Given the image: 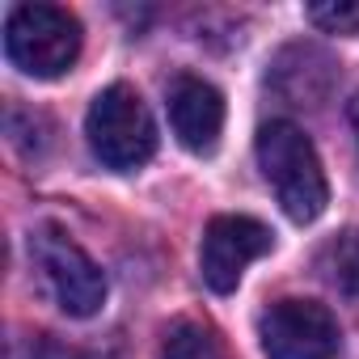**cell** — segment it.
<instances>
[{"instance_id":"3957f363","label":"cell","mask_w":359,"mask_h":359,"mask_svg":"<svg viewBox=\"0 0 359 359\" xmlns=\"http://www.w3.org/2000/svg\"><path fill=\"white\" fill-rule=\"evenodd\" d=\"M85 135L106 169H140L156 152V123L131 85H110L85 114Z\"/></svg>"},{"instance_id":"7c38bea8","label":"cell","mask_w":359,"mask_h":359,"mask_svg":"<svg viewBox=\"0 0 359 359\" xmlns=\"http://www.w3.org/2000/svg\"><path fill=\"white\" fill-rule=\"evenodd\" d=\"M351 127H355V140H359V93H355V102H351Z\"/></svg>"},{"instance_id":"ba28073f","label":"cell","mask_w":359,"mask_h":359,"mask_svg":"<svg viewBox=\"0 0 359 359\" xmlns=\"http://www.w3.org/2000/svg\"><path fill=\"white\" fill-rule=\"evenodd\" d=\"M334 81H338V64L321 47H309V43L287 47L271 68V89L292 106H321Z\"/></svg>"},{"instance_id":"5b68a950","label":"cell","mask_w":359,"mask_h":359,"mask_svg":"<svg viewBox=\"0 0 359 359\" xmlns=\"http://www.w3.org/2000/svg\"><path fill=\"white\" fill-rule=\"evenodd\" d=\"M258 338L266 359H338L342 346L334 313L317 300H296V296L275 300L262 313Z\"/></svg>"},{"instance_id":"52a82bcc","label":"cell","mask_w":359,"mask_h":359,"mask_svg":"<svg viewBox=\"0 0 359 359\" xmlns=\"http://www.w3.org/2000/svg\"><path fill=\"white\" fill-rule=\"evenodd\" d=\"M169 123L191 152H212L224 131V97L203 76H177L169 85Z\"/></svg>"},{"instance_id":"277c9868","label":"cell","mask_w":359,"mask_h":359,"mask_svg":"<svg viewBox=\"0 0 359 359\" xmlns=\"http://www.w3.org/2000/svg\"><path fill=\"white\" fill-rule=\"evenodd\" d=\"M30 258L55 296V304L68 317H93L106 300V275L102 266L60 229V224H39L30 233Z\"/></svg>"},{"instance_id":"9c48e42d","label":"cell","mask_w":359,"mask_h":359,"mask_svg":"<svg viewBox=\"0 0 359 359\" xmlns=\"http://www.w3.org/2000/svg\"><path fill=\"white\" fill-rule=\"evenodd\" d=\"M321 271L334 287H342L346 296H359V229L338 233L321 250Z\"/></svg>"},{"instance_id":"6da1fadb","label":"cell","mask_w":359,"mask_h":359,"mask_svg":"<svg viewBox=\"0 0 359 359\" xmlns=\"http://www.w3.org/2000/svg\"><path fill=\"white\" fill-rule=\"evenodd\" d=\"M258 165H262V177L271 182L279 208L296 224H313L325 212V203H330L325 169L317 161L313 140L296 123L271 118L258 127Z\"/></svg>"},{"instance_id":"7a4b0ae2","label":"cell","mask_w":359,"mask_h":359,"mask_svg":"<svg viewBox=\"0 0 359 359\" xmlns=\"http://www.w3.org/2000/svg\"><path fill=\"white\" fill-rule=\"evenodd\" d=\"M5 55L34 81L64 76L81 55V22L60 5H13L5 18Z\"/></svg>"},{"instance_id":"30bf717a","label":"cell","mask_w":359,"mask_h":359,"mask_svg":"<svg viewBox=\"0 0 359 359\" xmlns=\"http://www.w3.org/2000/svg\"><path fill=\"white\" fill-rule=\"evenodd\" d=\"M216 355H220L216 351V334L208 325H199V321H177V325H169L165 351H161V359H216Z\"/></svg>"},{"instance_id":"8fae6325","label":"cell","mask_w":359,"mask_h":359,"mask_svg":"<svg viewBox=\"0 0 359 359\" xmlns=\"http://www.w3.org/2000/svg\"><path fill=\"white\" fill-rule=\"evenodd\" d=\"M309 22L325 34H355L359 30V5H309Z\"/></svg>"},{"instance_id":"8992f818","label":"cell","mask_w":359,"mask_h":359,"mask_svg":"<svg viewBox=\"0 0 359 359\" xmlns=\"http://www.w3.org/2000/svg\"><path fill=\"white\" fill-rule=\"evenodd\" d=\"M275 245V233L254 220V216H216L208 229H203V245H199V271H203V283L212 292H233L245 275V266L262 254H271Z\"/></svg>"}]
</instances>
